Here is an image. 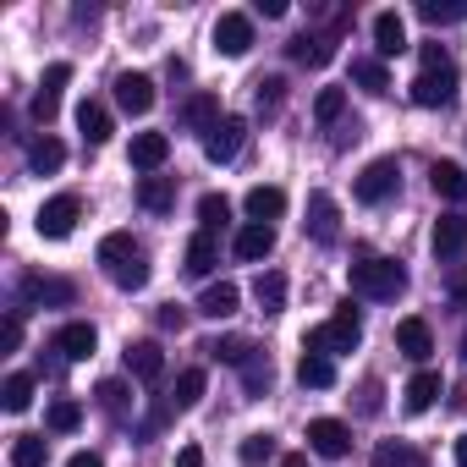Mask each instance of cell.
I'll return each instance as SVG.
<instances>
[{
    "label": "cell",
    "instance_id": "cell-1",
    "mask_svg": "<svg viewBox=\"0 0 467 467\" xmlns=\"http://www.w3.org/2000/svg\"><path fill=\"white\" fill-rule=\"evenodd\" d=\"M99 265H105V275L121 292H143L149 286V259L132 243V231H110V237H99Z\"/></svg>",
    "mask_w": 467,
    "mask_h": 467
},
{
    "label": "cell",
    "instance_id": "cell-2",
    "mask_svg": "<svg viewBox=\"0 0 467 467\" xmlns=\"http://www.w3.org/2000/svg\"><path fill=\"white\" fill-rule=\"evenodd\" d=\"M451 99H456V67H451V56H445L440 45H423V67H418V78H412V105L440 110V105H451Z\"/></svg>",
    "mask_w": 467,
    "mask_h": 467
},
{
    "label": "cell",
    "instance_id": "cell-3",
    "mask_svg": "<svg viewBox=\"0 0 467 467\" xmlns=\"http://www.w3.org/2000/svg\"><path fill=\"white\" fill-rule=\"evenodd\" d=\"M352 292L368 303H396L407 292V270L396 259H363V265H352Z\"/></svg>",
    "mask_w": 467,
    "mask_h": 467
},
{
    "label": "cell",
    "instance_id": "cell-4",
    "mask_svg": "<svg viewBox=\"0 0 467 467\" xmlns=\"http://www.w3.org/2000/svg\"><path fill=\"white\" fill-rule=\"evenodd\" d=\"M358 341H363V319H358L352 308H341L336 319H325V325H314L303 347H308V352H319V358H336V352H352Z\"/></svg>",
    "mask_w": 467,
    "mask_h": 467
},
{
    "label": "cell",
    "instance_id": "cell-5",
    "mask_svg": "<svg viewBox=\"0 0 467 467\" xmlns=\"http://www.w3.org/2000/svg\"><path fill=\"white\" fill-rule=\"evenodd\" d=\"M78 214H83V198H78V192H56V198H50V203L39 209V237H50V243L72 237Z\"/></svg>",
    "mask_w": 467,
    "mask_h": 467
},
{
    "label": "cell",
    "instance_id": "cell-6",
    "mask_svg": "<svg viewBox=\"0 0 467 467\" xmlns=\"http://www.w3.org/2000/svg\"><path fill=\"white\" fill-rule=\"evenodd\" d=\"M23 303L28 308H72L78 303V286L61 281V275H28L23 281Z\"/></svg>",
    "mask_w": 467,
    "mask_h": 467
},
{
    "label": "cell",
    "instance_id": "cell-7",
    "mask_svg": "<svg viewBox=\"0 0 467 467\" xmlns=\"http://www.w3.org/2000/svg\"><path fill=\"white\" fill-rule=\"evenodd\" d=\"M243 143H248V121H243V116H225V121L203 138V154H209L214 165H231V160L243 154Z\"/></svg>",
    "mask_w": 467,
    "mask_h": 467
},
{
    "label": "cell",
    "instance_id": "cell-8",
    "mask_svg": "<svg viewBox=\"0 0 467 467\" xmlns=\"http://www.w3.org/2000/svg\"><path fill=\"white\" fill-rule=\"evenodd\" d=\"M67 83H72V67H67V61H56V67L39 78V94H34V121H39V127L56 121V110H61V88H67Z\"/></svg>",
    "mask_w": 467,
    "mask_h": 467
},
{
    "label": "cell",
    "instance_id": "cell-9",
    "mask_svg": "<svg viewBox=\"0 0 467 467\" xmlns=\"http://www.w3.org/2000/svg\"><path fill=\"white\" fill-rule=\"evenodd\" d=\"M308 451H319V456L341 462V456L352 451V429H347L341 418H314V423H308Z\"/></svg>",
    "mask_w": 467,
    "mask_h": 467
},
{
    "label": "cell",
    "instance_id": "cell-10",
    "mask_svg": "<svg viewBox=\"0 0 467 467\" xmlns=\"http://www.w3.org/2000/svg\"><path fill=\"white\" fill-rule=\"evenodd\" d=\"M214 50H220V56H248V50H254V17L225 12V17L214 23Z\"/></svg>",
    "mask_w": 467,
    "mask_h": 467
},
{
    "label": "cell",
    "instance_id": "cell-11",
    "mask_svg": "<svg viewBox=\"0 0 467 467\" xmlns=\"http://www.w3.org/2000/svg\"><path fill=\"white\" fill-rule=\"evenodd\" d=\"M396 182H401L396 160H368L363 176H358V198H363V203H385V198L396 192Z\"/></svg>",
    "mask_w": 467,
    "mask_h": 467
},
{
    "label": "cell",
    "instance_id": "cell-12",
    "mask_svg": "<svg viewBox=\"0 0 467 467\" xmlns=\"http://www.w3.org/2000/svg\"><path fill=\"white\" fill-rule=\"evenodd\" d=\"M308 237L314 243H336L341 237V209L330 192H308Z\"/></svg>",
    "mask_w": 467,
    "mask_h": 467
},
{
    "label": "cell",
    "instance_id": "cell-13",
    "mask_svg": "<svg viewBox=\"0 0 467 467\" xmlns=\"http://www.w3.org/2000/svg\"><path fill=\"white\" fill-rule=\"evenodd\" d=\"M429 248H434L440 265H445V259H462V254H467V220H462V214H440Z\"/></svg>",
    "mask_w": 467,
    "mask_h": 467
},
{
    "label": "cell",
    "instance_id": "cell-14",
    "mask_svg": "<svg viewBox=\"0 0 467 467\" xmlns=\"http://www.w3.org/2000/svg\"><path fill=\"white\" fill-rule=\"evenodd\" d=\"M116 105H121L127 116H149V110H154V78L121 72V78H116Z\"/></svg>",
    "mask_w": 467,
    "mask_h": 467
},
{
    "label": "cell",
    "instance_id": "cell-15",
    "mask_svg": "<svg viewBox=\"0 0 467 467\" xmlns=\"http://www.w3.org/2000/svg\"><path fill=\"white\" fill-rule=\"evenodd\" d=\"M94 347H99V336H94V325H88V319H72V325H61V330H56V352H61L67 363L94 358Z\"/></svg>",
    "mask_w": 467,
    "mask_h": 467
},
{
    "label": "cell",
    "instance_id": "cell-16",
    "mask_svg": "<svg viewBox=\"0 0 467 467\" xmlns=\"http://www.w3.org/2000/svg\"><path fill=\"white\" fill-rule=\"evenodd\" d=\"M374 50H379V61H390V56L407 50V23H401V12H379V17H374Z\"/></svg>",
    "mask_w": 467,
    "mask_h": 467
},
{
    "label": "cell",
    "instance_id": "cell-17",
    "mask_svg": "<svg viewBox=\"0 0 467 467\" xmlns=\"http://www.w3.org/2000/svg\"><path fill=\"white\" fill-rule=\"evenodd\" d=\"M220 121H225V116H220V99H214V94H192V99L182 105V127H187V132H203V138H209Z\"/></svg>",
    "mask_w": 467,
    "mask_h": 467
},
{
    "label": "cell",
    "instance_id": "cell-18",
    "mask_svg": "<svg viewBox=\"0 0 467 467\" xmlns=\"http://www.w3.org/2000/svg\"><path fill=\"white\" fill-rule=\"evenodd\" d=\"M396 347H401V358L429 363V352H434V330H429L423 319H401V325H396Z\"/></svg>",
    "mask_w": 467,
    "mask_h": 467
},
{
    "label": "cell",
    "instance_id": "cell-19",
    "mask_svg": "<svg viewBox=\"0 0 467 467\" xmlns=\"http://www.w3.org/2000/svg\"><path fill=\"white\" fill-rule=\"evenodd\" d=\"M231 248H237V259H248V265H259V259H270V248H275V225H243L237 231V243H231Z\"/></svg>",
    "mask_w": 467,
    "mask_h": 467
},
{
    "label": "cell",
    "instance_id": "cell-20",
    "mask_svg": "<svg viewBox=\"0 0 467 467\" xmlns=\"http://www.w3.org/2000/svg\"><path fill=\"white\" fill-rule=\"evenodd\" d=\"M243 209H248L254 225H270V220L286 214V192H281V187H254V192L243 198Z\"/></svg>",
    "mask_w": 467,
    "mask_h": 467
},
{
    "label": "cell",
    "instance_id": "cell-21",
    "mask_svg": "<svg viewBox=\"0 0 467 467\" xmlns=\"http://www.w3.org/2000/svg\"><path fill=\"white\" fill-rule=\"evenodd\" d=\"M127 368H132L143 385H154V379L165 374V352H160V341H132V347H127Z\"/></svg>",
    "mask_w": 467,
    "mask_h": 467
},
{
    "label": "cell",
    "instance_id": "cell-22",
    "mask_svg": "<svg viewBox=\"0 0 467 467\" xmlns=\"http://www.w3.org/2000/svg\"><path fill=\"white\" fill-rule=\"evenodd\" d=\"M220 265V248H214V231H198V237L187 243V259H182V270L192 275V281H203L209 270Z\"/></svg>",
    "mask_w": 467,
    "mask_h": 467
},
{
    "label": "cell",
    "instance_id": "cell-23",
    "mask_svg": "<svg viewBox=\"0 0 467 467\" xmlns=\"http://www.w3.org/2000/svg\"><path fill=\"white\" fill-rule=\"evenodd\" d=\"M165 160H171V138L165 132H138L132 138V165L138 171H160Z\"/></svg>",
    "mask_w": 467,
    "mask_h": 467
},
{
    "label": "cell",
    "instance_id": "cell-24",
    "mask_svg": "<svg viewBox=\"0 0 467 467\" xmlns=\"http://www.w3.org/2000/svg\"><path fill=\"white\" fill-rule=\"evenodd\" d=\"M237 303H243V292L231 286V281H220V286H203L198 314H203V319H231V314H237Z\"/></svg>",
    "mask_w": 467,
    "mask_h": 467
},
{
    "label": "cell",
    "instance_id": "cell-25",
    "mask_svg": "<svg viewBox=\"0 0 467 467\" xmlns=\"http://www.w3.org/2000/svg\"><path fill=\"white\" fill-rule=\"evenodd\" d=\"M434 396H440V374H434V368H418V374L407 379V390H401L407 412H429V407H434Z\"/></svg>",
    "mask_w": 467,
    "mask_h": 467
},
{
    "label": "cell",
    "instance_id": "cell-26",
    "mask_svg": "<svg viewBox=\"0 0 467 467\" xmlns=\"http://www.w3.org/2000/svg\"><path fill=\"white\" fill-rule=\"evenodd\" d=\"M429 182H434V192H440L445 203H462V198H467V171H462V165H451V160H434Z\"/></svg>",
    "mask_w": 467,
    "mask_h": 467
},
{
    "label": "cell",
    "instance_id": "cell-27",
    "mask_svg": "<svg viewBox=\"0 0 467 467\" xmlns=\"http://www.w3.org/2000/svg\"><path fill=\"white\" fill-rule=\"evenodd\" d=\"M254 303H259L265 314H281V308H286V275H281V270H265V275L254 281Z\"/></svg>",
    "mask_w": 467,
    "mask_h": 467
},
{
    "label": "cell",
    "instance_id": "cell-28",
    "mask_svg": "<svg viewBox=\"0 0 467 467\" xmlns=\"http://www.w3.org/2000/svg\"><path fill=\"white\" fill-rule=\"evenodd\" d=\"M330 56H336L330 34H303V39H292V61H303V67H325Z\"/></svg>",
    "mask_w": 467,
    "mask_h": 467
},
{
    "label": "cell",
    "instance_id": "cell-29",
    "mask_svg": "<svg viewBox=\"0 0 467 467\" xmlns=\"http://www.w3.org/2000/svg\"><path fill=\"white\" fill-rule=\"evenodd\" d=\"M78 127H83L88 143H105V138H110V110H105L99 99H83V105H78Z\"/></svg>",
    "mask_w": 467,
    "mask_h": 467
},
{
    "label": "cell",
    "instance_id": "cell-30",
    "mask_svg": "<svg viewBox=\"0 0 467 467\" xmlns=\"http://www.w3.org/2000/svg\"><path fill=\"white\" fill-rule=\"evenodd\" d=\"M138 203H143L149 214H165V209L176 203V187H171L165 176H143V182H138Z\"/></svg>",
    "mask_w": 467,
    "mask_h": 467
},
{
    "label": "cell",
    "instance_id": "cell-31",
    "mask_svg": "<svg viewBox=\"0 0 467 467\" xmlns=\"http://www.w3.org/2000/svg\"><path fill=\"white\" fill-rule=\"evenodd\" d=\"M243 385H248V396H265V390L275 385V363H270V352L254 347V358L243 363Z\"/></svg>",
    "mask_w": 467,
    "mask_h": 467
},
{
    "label": "cell",
    "instance_id": "cell-32",
    "mask_svg": "<svg viewBox=\"0 0 467 467\" xmlns=\"http://www.w3.org/2000/svg\"><path fill=\"white\" fill-rule=\"evenodd\" d=\"M297 379H303V390H325V385H336V363H330V358H319V352H303Z\"/></svg>",
    "mask_w": 467,
    "mask_h": 467
},
{
    "label": "cell",
    "instance_id": "cell-33",
    "mask_svg": "<svg viewBox=\"0 0 467 467\" xmlns=\"http://www.w3.org/2000/svg\"><path fill=\"white\" fill-rule=\"evenodd\" d=\"M61 160H67V149H61V138H34V149H28V165L39 171V176H50V171H61Z\"/></svg>",
    "mask_w": 467,
    "mask_h": 467
},
{
    "label": "cell",
    "instance_id": "cell-34",
    "mask_svg": "<svg viewBox=\"0 0 467 467\" xmlns=\"http://www.w3.org/2000/svg\"><path fill=\"white\" fill-rule=\"evenodd\" d=\"M352 83H363L368 94H385L390 88V72H385L379 56H363V61H352Z\"/></svg>",
    "mask_w": 467,
    "mask_h": 467
},
{
    "label": "cell",
    "instance_id": "cell-35",
    "mask_svg": "<svg viewBox=\"0 0 467 467\" xmlns=\"http://www.w3.org/2000/svg\"><path fill=\"white\" fill-rule=\"evenodd\" d=\"M45 456H50L45 434H17L12 440V467H45Z\"/></svg>",
    "mask_w": 467,
    "mask_h": 467
},
{
    "label": "cell",
    "instance_id": "cell-36",
    "mask_svg": "<svg viewBox=\"0 0 467 467\" xmlns=\"http://www.w3.org/2000/svg\"><path fill=\"white\" fill-rule=\"evenodd\" d=\"M418 17L434 23V28L440 23H462L467 17V0H418Z\"/></svg>",
    "mask_w": 467,
    "mask_h": 467
},
{
    "label": "cell",
    "instance_id": "cell-37",
    "mask_svg": "<svg viewBox=\"0 0 467 467\" xmlns=\"http://www.w3.org/2000/svg\"><path fill=\"white\" fill-rule=\"evenodd\" d=\"M0 407H6V412H28L34 407V374H12L6 390H0Z\"/></svg>",
    "mask_w": 467,
    "mask_h": 467
},
{
    "label": "cell",
    "instance_id": "cell-38",
    "mask_svg": "<svg viewBox=\"0 0 467 467\" xmlns=\"http://www.w3.org/2000/svg\"><path fill=\"white\" fill-rule=\"evenodd\" d=\"M225 220H231V203H225L220 192H203V198H198V231H220Z\"/></svg>",
    "mask_w": 467,
    "mask_h": 467
},
{
    "label": "cell",
    "instance_id": "cell-39",
    "mask_svg": "<svg viewBox=\"0 0 467 467\" xmlns=\"http://www.w3.org/2000/svg\"><path fill=\"white\" fill-rule=\"evenodd\" d=\"M198 396H203V368H187V374H176V390H171V401H176V412H187V407H198Z\"/></svg>",
    "mask_w": 467,
    "mask_h": 467
},
{
    "label": "cell",
    "instance_id": "cell-40",
    "mask_svg": "<svg viewBox=\"0 0 467 467\" xmlns=\"http://www.w3.org/2000/svg\"><path fill=\"white\" fill-rule=\"evenodd\" d=\"M94 396H99V407H105L110 418H127V407H132V390H127L121 379H105V385H99Z\"/></svg>",
    "mask_w": 467,
    "mask_h": 467
},
{
    "label": "cell",
    "instance_id": "cell-41",
    "mask_svg": "<svg viewBox=\"0 0 467 467\" xmlns=\"http://www.w3.org/2000/svg\"><path fill=\"white\" fill-rule=\"evenodd\" d=\"M45 423H50V429H56V434H72V429H78V423H83V407H78V401H67V396H61V401H50V412H45Z\"/></svg>",
    "mask_w": 467,
    "mask_h": 467
},
{
    "label": "cell",
    "instance_id": "cell-42",
    "mask_svg": "<svg viewBox=\"0 0 467 467\" xmlns=\"http://www.w3.org/2000/svg\"><path fill=\"white\" fill-rule=\"evenodd\" d=\"M374 467H423V451H412V445H379L374 451Z\"/></svg>",
    "mask_w": 467,
    "mask_h": 467
},
{
    "label": "cell",
    "instance_id": "cell-43",
    "mask_svg": "<svg viewBox=\"0 0 467 467\" xmlns=\"http://www.w3.org/2000/svg\"><path fill=\"white\" fill-rule=\"evenodd\" d=\"M341 110H347V94H341V88H319V99H314V116H319L325 127H336V121H341Z\"/></svg>",
    "mask_w": 467,
    "mask_h": 467
},
{
    "label": "cell",
    "instance_id": "cell-44",
    "mask_svg": "<svg viewBox=\"0 0 467 467\" xmlns=\"http://www.w3.org/2000/svg\"><path fill=\"white\" fill-rule=\"evenodd\" d=\"M203 352L220 358V363H237V368H243V363L254 358V341H214V347H203Z\"/></svg>",
    "mask_w": 467,
    "mask_h": 467
},
{
    "label": "cell",
    "instance_id": "cell-45",
    "mask_svg": "<svg viewBox=\"0 0 467 467\" xmlns=\"http://www.w3.org/2000/svg\"><path fill=\"white\" fill-rule=\"evenodd\" d=\"M254 88H259V110H265V116H275V110H281V99H286V83H281V78H259Z\"/></svg>",
    "mask_w": 467,
    "mask_h": 467
},
{
    "label": "cell",
    "instance_id": "cell-46",
    "mask_svg": "<svg viewBox=\"0 0 467 467\" xmlns=\"http://www.w3.org/2000/svg\"><path fill=\"white\" fill-rule=\"evenodd\" d=\"M270 456H275V440H270V434H248V440H243V462H248V467H259V462H270Z\"/></svg>",
    "mask_w": 467,
    "mask_h": 467
},
{
    "label": "cell",
    "instance_id": "cell-47",
    "mask_svg": "<svg viewBox=\"0 0 467 467\" xmlns=\"http://www.w3.org/2000/svg\"><path fill=\"white\" fill-rule=\"evenodd\" d=\"M0 347H6V352L23 347V319H17V314H6V325H0Z\"/></svg>",
    "mask_w": 467,
    "mask_h": 467
},
{
    "label": "cell",
    "instance_id": "cell-48",
    "mask_svg": "<svg viewBox=\"0 0 467 467\" xmlns=\"http://www.w3.org/2000/svg\"><path fill=\"white\" fill-rule=\"evenodd\" d=\"M182 319H187V314H182L176 303H165V308H160V325H165V330H182Z\"/></svg>",
    "mask_w": 467,
    "mask_h": 467
},
{
    "label": "cell",
    "instance_id": "cell-49",
    "mask_svg": "<svg viewBox=\"0 0 467 467\" xmlns=\"http://www.w3.org/2000/svg\"><path fill=\"white\" fill-rule=\"evenodd\" d=\"M176 467H203V451H198V445H182V451H176Z\"/></svg>",
    "mask_w": 467,
    "mask_h": 467
},
{
    "label": "cell",
    "instance_id": "cell-50",
    "mask_svg": "<svg viewBox=\"0 0 467 467\" xmlns=\"http://www.w3.org/2000/svg\"><path fill=\"white\" fill-rule=\"evenodd\" d=\"M67 467H105V462H99V456H94V451H78V456H72V462H67Z\"/></svg>",
    "mask_w": 467,
    "mask_h": 467
},
{
    "label": "cell",
    "instance_id": "cell-51",
    "mask_svg": "<svg viewBox=\"0 0 467 467\" xmlns=\"http://www.w3.org/2000/svg\"><path fill=\"white\" fill-rule=\"evenodd\" d=\"M456 467H467V434L456 440Z\"/></svg>",
    "mask_w": 467,
    "mask_h": 467
},
{
    "label": "cell",
    "instance_id": "cell-52",
    "mask_svg": "<svg viewBox=\"0 0 467 467\" xmlns=\"http://www.w3.org/2000/svg\"><path fill=\"white\" fill-rule=\"evenodd\" d=\"M281 467H308V456H286V462H281Z\"/></svg>",
    "mask_w": 467,
    "mask_h": 467
},
{
    "label": "cell",
    "instance_id": "cell-53",
    "mask_svg": "<svg viewBox=\"0 0 467 467\" xmlns=\"http://www.w3.org/2000/svg\"><path fill=\"white\" fill-rule=\"evenodd\" d=\"M462 363H467V336H462Z\"/></svg>",
    "mask_w": 467,
    "mask_h": 467
}]
</instances>
